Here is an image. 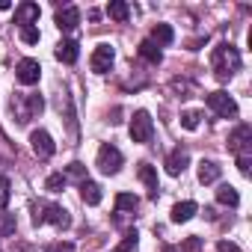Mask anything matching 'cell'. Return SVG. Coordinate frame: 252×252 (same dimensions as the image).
<instances>
[{
    "label": "cell",
    "instance_id": "cell-1",
    "mask_svg": "<svg viewBox=\"0 0 252 252\" xmlns=\"http://www.w3.org/2000/svg\"><path fill=\"white\" fill-rule=\"evenodd\" d=\"M211 68H214V74H217V80H231L237 71H240V54H237V48L234 45H228V42H222V45H217L214 48V54H211Z\"/></svg>",
    "mask_w": 252,
    "mask_h": 252
},
{
    "label": "cell",
    "instance_id": "cell-2",
    "mask_svg": "<svg viewBox=\"0 0 252 252\" xmlns=\"http://www.w3.org/2000/svg\"><path fill=\"white\" fill-rule=\"evenodd\" d=\"M9 107H12V116H15L18 125H30L45 110V98L39 92H15L12 101H9Z\"/></svg>",
    "mask_w": 252,
    "mask_h": 252
},
{
    "label": "cell",
    "instance_id": "cell-3",
    "mask_svg": "<svg viewBox=\"0 0 252 252\" xmlns=\"http://www.w3.org/2000/svg\"><path fill=\"white\" fill-rule=\"evenodd\" d=\"M57 225V228H68L71 217L63 205H51V202H33V225Z\"/></svg>",
    "mask_w": 252,
    "mask_h": 252
},
{
    "label": "cell",
    "instance_id": "cell-4",
    "mask_svg": "<svg viewBox=\"0 0 252 252\" xmlns=\"http://www.w3.org/2000/svg\"><path fill=\"white\" fill-rule=\"evenodd\" d=\"M131 140L134 143H152V137H155V122H152V113L149 110H137L134 116H131Z\"/></svg>",
    "mask_w": 252,
    "mask_h": 252
},
{
    "label": "cell",
    "instance_id": "cell-5",
    "mask_svg": "<svg viewBox=\"0 0 252 252\" xmlns=\"http://www.w3.org/2000/svg\"><path fill=\"white\" fill-rule=\"evenodd\" d=\"M122 163H125V158H122V152L116 149V146H110V143H104L101 149H98V158H95V166L104 172V175H116L119 169H122Z\"/></svg>",
    "mask_w": 252,
    "mask_h": 252
},
{
    "label": "cell",
    "instance_id": "cell-6",
    "mask_svg": "<svg viewBox=\"0 0 252 252\" xmlns=\"http://www.w3.org/2000/svg\"><path fill=\"white\" fill-rule=\"evenodd\" d=\"M208 107H211V113H217L220 119H234L237 116V101L228 95V92H222V89H217V92H211L208 98Z\"/></svg>",
    "mask_w": 252,
    "mask_h": 252
},
{
    "label": "cell",
    "instance_id": "cell-7",
    "mask_svg": "<svg viewBox=\"0 0 252 252\" xmlns=\"http://www.w3.org/2000/svg\"><path fill=\"white\" fill-rule=\"evenodd\" d=\"M228 152H234L237 158L240 155H252V125L243 122L228 134Z\"/></svg>",
    "mask_w": 252,
    "mask_h": 252
},
{
    "label": "cell",
    "instance_id": "cell-8",
    "mask_svg": "<svg viewBox=\"0 0 252 252\" xmlns=\"http://www.w3.org/2000/svg\"><path fill=\"white\" fill-rule=\"evenodd\" d=\"M30 149H33V155L39 158V160H51L54 158V152H57V143H54V137L48 134V131H33L30 134Z\"/></svg>",
    "mask_w": 252,
    "mask_h": 252
},
{
    "label": "cell",
    "instance_id": "cell-9",
    "mask_svg": "<svg viewBox=\"0 0 252 252\" xmlns=\"http://www.w3.org/2000/svg\"><path fill=\"white\" fill-rule=\"evenodd\" d=\"M113 60H116V51H113L107 42H101V45L92 51L89 65H92V71H95V74H107V71L113 68Z\"/></svg>",
    "mask_w": 252,
    "mask_h": 252
},
{
    "label": "cell",
    "instance_id": "cell-10",
    "mask_svg": "<svg viewBox=\"0 0 252 252\" xmlns=\"http://www.w3.org/2000/svg\"><path fill=\"white\" fill-rule=\"evenodd\" d=\"M15 77H18V83H24V86L39 83V77H42V65H39V60L24 57V60L15 65Z\"/></svg>",
    "mask_w": 252,
    "mask_h": 252
},
{
    "label": "cell",
    "instance_id": "cell-11",
    "mask_svg": "<svg viewBox=\"0 0 252 252\" xmlns=\"http://www.w3.org/2000/svg\"><path fill=\"white\" fill-rule=\"evenodd\" d=\"M137 175H140V181L146 184V190H149V199H158V193H160L158 169H155L152 163H140V166H137Z\"/></svg>",
    "mask_w": 252,
    "mask_h": 252
},
{
    "label": "cell",
    "instance_id": "cell-12",
    "mask_svg": "<svg viewBox=\"0 0 252 252\" xmlns=\"http://www.w3.org/2000/svg\"><path fill=\"white\" fill-rule=\"evenodd\" d=\"M39 3H30V0H27V3H18L15 6V24L18 27H33L36 21H39Z\"/></svg>",
    "mask_w": 252,
    "mask_h": 252
},
{
    "label": "cell",
    "instance_id": "cell-13",
    "mask_svg": "<svg viewBox=\"0 0 252 252\" xmlns=\"http://www.w3.org/2000/svg\"><path fill=\"white\" fill-rule=\"evenodd\" d=\"M190 166V155H187V149H172L169 155H166V172L169 175H181L184 169Z\"/></svg>",
    "mask_w": 252,
    "mask_h": 252
},
{
    "label": "cell",
    "instance_id": "cell-14",
    "mask_svg": "<svg viewBox=\"0 0 252 252\" xmlns=\"http://www.w3.org/2000/svg\"><path fill=\"white\" fill-rule=\"evenodd\" d=\"M140 208V199L134 196V193H119L116 196V222H122L128 214H134Z\"/></svg>",
    "mask_w": 252,
    "mask_h": 252
},
{
    "label": "cell",
    "instance_id": "cell-15",
    "mask_svg": "<svg viewBox=\"0 0 252 252\" xmlns=\"http://www.w3.org/2000/svg\"><path fill=\"white\" fill-rule=\"evenodd\" d=\"M54 21H57L60 30L68 33V30H74V27L80 24V9H77V6H63V9H57V18H54Z\"/></svg>",
    "mask_w": 252,
    "mask_h": 252
},
{
    "label": "cell",
    "instance_id": "cell-16",
    "mask_svg": "<svg viewBox=\"0 0 252 252\" xmlns=\"http://www.w3.org/2000/svg\"><path fill=\"white\" fill-rule=\"evenodd\" d=\"M57 60L60 63H65V65H74L77 63V57H80V48H77V42L74 39H63L60 45H57Z\"/></svg>",
    "mask_w": 252,
    "mask_h": 252
},
{
    "label": "cell",
    "instance_id": "cell-17",
    "mask_svg": "<svg viewBox=\"0 0 252 252\" xmlns=\"http://www.w3.org/2000/svg\"><path fill=\"white\" fill-rule=\"evenodd\" d=\"M196 211H199V205H196L193 199H187V202H178V205H172V211H169V220H172V222H187V220H193V217H196Z\"/></svg>",
    "mask_w": 252,
    "mask_h": 252
},
{
    "label": "cell",
    "instance_id": "cell-18",
    "mask_svg": "<svg viewBox=\"0 0 252 252\" xmlns=\"http://www.w3.org/2000/svg\"><path fill=\"white\" fill-rule=\"evenodd\" d=\"M220 175H222V166L217 160H202L199 163V181L202 184H214V181H220Z\"/></svg>",
    "mask_w": 252,
    "mask_h": 252
},
{
    "label": "cell",
    "instance_id": "cell-19",
    "mask_svg": "<svg viewBox=\"0 0 252 252\" xmlns=\"http://www.w3.org/2000/svg\"><path fill=\"white\" fill-rule=\"evenodd\" d=\"M80 199H83L86 205H92V208H95V205H101V199H104L101 184H95V181H89V178H86V181L80 184Z\"/></svg>",
    "mask_w": 252,
    "mask_h": 252
},
{
    "label": "cell",
    "instance_id": "cell-20",
    "mask_svg": "<svg viewBox=\"0 0 252 252\" xmlns=\"http://www.w3.org/2000/svg\"><path fill=\"white\" fill-rule=\"evenodd\" d=\"M152 42H155L158 48H166V45H172V42H175V33H172V27H169V24H155V30H152Z\"/></svg>",
    "mask_w": 252,
    "mask_h": 252
},
{
    "label": "cell",
    "instance_id": "cell-21",
    "mask_svg": "<svg viewBox=\"0 0 252 252\" xmlns=\"http://www.w3.org/2000/svg\"><path fill=\"white\" fill-rule=\"evenodd\" d=\"M140 57H143L146 63H152V65H160V63H163V54H160V48H158L152 39L140 42Z\"/></svg>",
    "mask_w": 252,
    "mask_h": 252
},
{
    "label": "cell",
    "instance_id": "cell-22",
    "mask_svg": "<svg viewBox=\"0 0 252 252\" xmlns=\"http://www.w3.org/2000/svg\"><path fill=\"white\" fill-rule=\"evenodd\" d=\"M217 202H220V205H228V208H237L240 196H237V190H234L231 184H220V187H217Z\"/></svg>",
    "mask_w": 252,
    "mask_h": 252
},
{
    "label": "cell",
    "instance_id": "cell-23",
    "mask_svg": "<svg viewBox=\"0 0 252 252\" xmlns=\"http://www.w3.org/2000/svg\"><path fill=\"white\" fill-rule=\"evenodd\" d=\"M107 15H110L113 21H128V15H131V6L125 3V0H113V3L107 6Z\"/></svg>",
    "mask_w": 252,
    "mask_h": 252
},
{
    "label": "cell",
    "instance_id": "cell-24",
    "mask_svg": "<svg viewBox=\"0 0 252 252\" xmlns=\"http://www.w3.org/2000/svg\"><path fill=\"white\" fill-rule=\"evenodd\" d=\"M65 184H68V181H65V175H63V172H54V175H48L45 190H48V193H63V190H65Z\"/></svg>",
    "mask_w": 252,
    "mask_h": 252
},
{
    "label": "cell",
    "instance_id": "cell-25",
    "mask_svg": "<svg viewBox=\"0 0 252 252\" xmlns=\"http://www.w3.org/2000/svg\"><path fill=\"white\" fill-rule=\"evenodd\" d=\"M199 122H202V113H199V110H187V113L181 116V128H184V131H196Z\"/></svg>",
    "mask_w": 252,
    "mask_h": 252
},
{
    "label": "cell",
    "instance_id": "cell-26",
    "mask_svg": "<svg viewBox=\"0 0 252 252\" xmlns=\"http://www.w3.org/2000/svg\"><path fill=\"white\" fill-rule=\"evenodd\" d=\"M137 237H140V234H137L134 228H131V231H125L122 243H119V246H116L113 252H134V246H137Z\"/></svg>",
    "mask_w": 252,
    "mask_h": 252
},
{
    "label": "cell",
    "instance_id": "cell-27",
    "mask_svg": "<svg viewBox=\"0 0 252 252\" xmlns=\"http://www.w3.org/2000/svg\"><path fill=\"white\" fill-rule=\"evenodd\" d=\"M68 178H74V181H80V184H83V181H86V166H83L80 160L68 163V169H65V181H68Z\"/></svg>",
    "mask_w": 252,
    "mask_h": 252
},
{
    "label": "cell",
    "instance_id": "cell-28",
    "mask_svg": "<svg viewBox=\"0 0 252 252\" xmlns=\"http://www.w3.org/2000/svg\"><path fill=\"white\" fill-rule=\"evenodd\" d=\"M39 39H42V33H39L36 24L33 27H21V42L24 45H39Z\"/></svg>",
    "mask_w": 252,
    "mask_h": 252
},
{
    "label": "cell",
    "instance_id": "cell-29",
    "mask_svg": "<svg viewBox=\"0 0 252 252\" xmlns=\"http://www.w3.org/2000/svg\"><path fill=\"white\" fill-rule=\"evenodd\" d=\"M9 190H12L9 178H6V175H0V208H6V205H9Z\"/></svg>",
    "mask_w": 252,
    "mask_h": 252
},
{
    "label": "cell",
    "instance_id": "cell-30",
    "mask_svg": "<svg viewBox=\"0 0 252 252\" xmlns=\"http://www.w3.org/2000/svg\"><path fill=\"white\" fill-rule=\"evenodd\" d=\"M172 89H175L181 98H187V92L193 89V83H187V80H172Z\"/></svg>",
    "mask_w": 252,
    "mask_h": 252
},
{
    "label": "cell",
    "instance_id": "cell-31",
    "mask_svg": "<svg viewBox=\"0 0 252 252\" xmlns=\"http://www.w3.org/2000/svg\"><path fill=\"white\" fill-rule=\"evenodd\" d=\"M249 166H252V155H240V158H237V169H240L243 175H249Z\"/></svg>",
    "mask_w": 252,
    "mask_h": 252
},
{
    "label": "cell",
    "instance_id": "cell-32",
    "mask_svg": "<svg viewBox=\"0 0 252 252\" xmlns=\"http://www.w3.org/2000/svg\"><path fill=\"white\" fill-rule=\"evenodd\" d=\"M217 252H240V246L231 243V240H220V243H217Z\"/></svg>",
    "mask_w": 252,
    "mask_h": 252
},
{
    "label": "cell",
    "instance_id": "cell-33",
    "mask_svg": "<svg viewBox=\"0 0 252 252\" xmlns=\"http://www.w3.org/2000/svg\"><path fill=\"white\" fill-rule=\"evenodd\" d=\"M48 252H74V243H68V240L63 243V240H60V243H54Z\"/></svg>",
    "mask_w": 252,
    "mask_h": 252
},
{
    "label": "cell",
    "instance_id": "cell-34",
    "mask_svg": "<svg viewBox=\"0 0 252 252\" xmlns=\"http://www.w3.org/2000/svg\"><path fill=\"white\" fill-rule=\"evenodd\" d=\"M199 246H202V240H199V237H190V240L184 243V249H187V252H196Z\"/></svg>",
    "mask_w": 252,
    "mask_h": 252
},
{
    "label": "cell",
    "instance_id": "cell-35",
    "mask_svg": "<svg viewBox=\"0 0 252 252\" xmlns=\"http://www.w3.org/2000/svg\"><path fill=\"white\" fill-rule=\"evenodd\" d=\"M0 9H12V3L9 0H0Z\"/></svg>",
    "mask_w": 252,
    "mask_h": 252
},
{
    "label": "cell",
    "instance_id": "cell-36",
    "mask_svg": "<svg viewBox=\"0 0 252 252\" xmlns=\"http://www.w3.org/2000/svg\"><path fill=\"white\" fill-rule=\"evenodd\" d=\"M163 252H175V249H172V246H163Z\"/></svg>",
    "mask_w": 252,
    "mask_h": 252
}]
</instances>
